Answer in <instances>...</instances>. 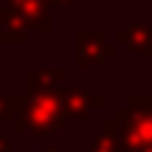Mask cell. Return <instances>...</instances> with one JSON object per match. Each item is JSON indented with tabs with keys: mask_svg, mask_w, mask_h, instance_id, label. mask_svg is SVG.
<instances>
[{
	"mask_svg": "<svg viewBox=\"0 0 152 152\" xmlns=\"http://www.w3.org/2000/svg\"><path fill=\"white\" fill-rule=\"evenodd\" d=\"M0 152H11V141H9V138H0Z\"/></svg>",
	"mask_w": 152,
	"mask_h": 152,
	"instance_id": "cell-11",
	"label": "cell"
},
{
	"mask_svg": "<svg viewBox=\"0 0 152 152\" xmlns=\"http://www.w3.org/2000/svg\"><path fill=\"white\" fill-rule=\"evenodd\" d=\"M3 9L17 14L26 23V28H34V31H42V34L51 31V6L42 3V0H6Z\"/></svg>",
	"mask_w": 152,
	"mask_h": 152,
	"instance_id": "cell-4",
	"label": "cell"
},
{
	"mask_svg": "<svg viewBox=\"0 0 152 152\" xmlns=\"http://www.w3.org/2000/svg\"><path fill=\"white\" fill-rule=\"evenodd\" d=\"M62 121H65L62 93L31 90L26 96L11 99V124L17 132L45 135V132H56L62 127Z\"/></svg>",
	"mask_w": 152,
	"mask_h": 152,
	"instance_id": "cell-1",
	"label": "cell"
},
{
	"mask_svg": "<svg viewBox=\"0 0 152 152\" xmlns=\"http://www.w3.org/2000/svg\"><path fill=\"white\" fill-rule=\"evenodd\" d=\"M62 107L71 118H87L96 107H102V96H96L85 85H71L62 90Z\"/></svg>",
	"mask_w": 152,
	"mask_h": 152,
	"instance_id": "cell-5",
	"label": "cell"
},
{
	"mask_svg": "<svg viewBox=\"0 0 152 152\" xmlns=\"http://www.w3.org/2000/svg\"><path fill=\"white\" fill-rule=\"evenodd\" d=\"M118 39L130 51H135V54L152 56V23H132Z\"/></svg>",
	"mask_w": 152,
	"mask_h": 152,
	"instance_id": "cell-6",
	"label": "cell"
},
{
	"mask_svg": "<svg viewBox=\"0 0 152 152\" xmlns=\"http://www.w3.org/2000/svg\"><path fill=\"white\" fill-rule=\"evenodd\" d=\"M0 39L11 45H23L26 42V23L20 20L17 14L3 9V17H0Z\"/></svg>",
	"mask_w": 152,
	"mask_h": 152,
	"instance_id": "cell-8",
	"label": "cell"
},
{
	"mask_svg": "<svg viewBox=\"0 0 152 152\" xmlns=\"http://www.w3.org/2000/svg\"><path fill=\"white\" fill-rule=\"evenodd\" d=\"M115 54H118V51H115V45H110L104 37H99V34H87V31H82V34H79V51H76V65H79L82 71L99 68L102 62L113 59Z\"/></svg>",
	"mask_w": 152,
	"mask_h": 152,
	"instance_id": "cell-3",
	"label": "cell"
},
{
	"mask_svg": "<svg viewBox=\"0 0 152 152\" xmlns=\"http://www.w3.org/2000/svg\"><path fill=\"white\" fill-rule=\"evenodd\" d=\"M3 118H11V99L0 93V124H3Z\"/></svg>",
	"mask_w": 152,
	"mask_h": 152,
	"instance_id": "cell-10",
	"label": "cell"
},
{
	"mask_svg": "<svg viewBox=\"0 0 152 152\" xmlns=\"http://www.w3.org/2000/svg\"><path fill=\"white\" fill-rule=\"evenodd\" d=\"M28 82V93L31 90H51V93H59L65 90V79H62V71H28L26 73Z\"/></svg>",
	"mask_w": 152,
	"mask_h": 152,
	"instance_id": "cell-7",
	"label": "cell"
},
{
	"mask_svg": "<svg viewBox=\"0 0 152 152\" xmlns=\"http://www.w3.org/2000/svg\"><path fill=\"white\" fill-rule=\"evenodd\" d=\"M68 3H73V0H54V6H68Z\"/></svg>",
	"mask_w": 152,
	"mask_h": 152,
	"instance_id": "cell-12",
	"label": "cell"
},
{
	"mask_svg": "<svg viewBox=\"0 0 152 152\" xmlns=\"http://www.w3.org/2000/svg\"><path fill=\"white\" fill-rule=\"evenodd\" d=\"M45 152H62V149L59 147H51V149H45Z\"/></svg>",
	"mask_w": 152,
	"mask_h": 152,
	"instance_id": "cell-13",
	"label": "cell"
},
{
	"mask_svg": "<svg viewBox=\"0 0 152 152\" xmlns=\"http://www.w3.org/2000/svg\"><path fill=\"white\" fill-rule=\"evenodd\" d=\"M121 152H152V96H132L115 113Z\"/></svg>",
	"mask_w": 152,
	"mask_h": 152,
	"instance_id": "cell-2",
	"label": "cell"
},
{
	"mask_svg": "<svg viewBox=\"0 0 152 152\" xmlns=\"http://www.w3.org/2000/svg\"><path fill=\"white\" fill-rule=\"evenodd\" d=\"M90 152H121V141H118V124L113 121H104L102 132L93 138Z\"/></svg>",
	"mask_w": 152,
	"mask_h": 152,
	"instance_id": "cell-9",
	"label": "cell"
},
{
	"mask_svg": "<svg viewBox=\"0 0 152 152\" xmlns=\"http://www.w3.org/2000/svg\"><path fill=\"white\" fill-rule=\"evenodd\" d=\"M42 3H48V6H54V0H42Z\"/></svg>",
	"mask_w": 152,
	"mask_h": 152,
	"instance_id": "cell-14",
	"label": "cell"
}]
</instances>
